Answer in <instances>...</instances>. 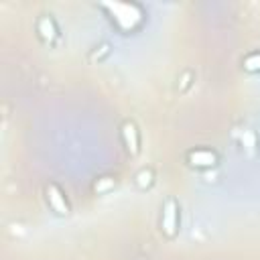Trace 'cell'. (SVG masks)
I'll return each mask as SVG.
<instances>
[{
  "instance_id": "6da1fadb",
  "label": "cell",
  "mask_w": 260,
  "mask_h": 260,
  "mask_svg": "<svg viewBox=\"0 0 260 260\" xmlns=\"http://www.w3.org/2000/svg\"><path fill=\"white\" fill-rule=\"evenodd\" d=\"M104 10H108V16L122 32H132L142 24L144 12L134 2H104Z\"/></svg>"
},
{
  "instance_id": "7a4b0ae2",
  "label": "cell",
  "mask_w": 260,
  "mask_h": 260,
  "mask_svg": "<svg viewBox=\"0 0 260 260\" xmlns=\"http://www.w3.org/2000/svg\"><path fill=\"white\" fill-rule=\"evenodd\" d=\"M160 230L167 238H175L179 230V207L175 199H167L162 205V217H160Z\"/></svg>"
},
{
  "instance_id": "3957f363",
  "label": "cell",
  "mask_w": 260,
  "mask_h": 260,
  "mask_svg": "<svg viewBox=\"0 0 260 260\" xmlns=\"http://www.w3.org/2000/svg\"><path fill=\"white\" fill-rule=\"evenodd\" d=\"M47 201H49V207L55 213H59V215H67L69 213V205H67V199L63 195V191L53 183L47 187Z\"/></svg>"
},
{
  "instance_id": "277c9868",
  "label": "cell",
  "mask_w": 260,
  "mask_h": 260,
  "mask_svg": "<svg viewBox=\"0 0 260 260\" xmlns=\"http://www.w3.org/2000/svg\"><path fill=\"white\" fill-rule=\"evenodd\" d=\"M122 140H124L126 150L132 156H136L138 150H140V136H138V130H136L134 122H124L122 124Z\"/></svg>"
},
{
  "instance_id": "5b68a950",
  "label": "cell",
  "mask_w": 260,
  "mask_h": 260,
  "mask_svg": "<svg viewBox=\"0 0 260 260\" xmlns=\"http://www.w3.org/2000/svg\"><path fill=\"white\" fill-rule=\"evenodd\" d=\"M187 160L191 167L207 169V167H213L217 162V154L213 150H207V148H197V150H191L187 154Z\"/></svg>"
},
{
  "instance_id": "8992f818",
  "label": "cell",
  "mask_w": 260,
  "mask_h": 260,
  "mask_svg": "<svg viewBox=\"0 0 260 260\" xmlns=\"http://www.w3.org/2000/svg\"><path fill=\"white\" fill-rule=\"evenodd\" d=\"M37 32L45 43H53L57 39V26L51 16H41L37 20Z\"/></svg>"
},
{
  "instance_id": "52a82bcc",
  "label": "cell",
  "mask_w": 260,
  "mask_h": 260,
  "mask_svg": "<svg viewBox=\"0 0 260 260\" xmlns=\"http://www.w3.org/2000/svg\"><path fill=\"white\" fill-rule=\"evenodd\" d=\"M246 71H260V53H252L242 61Z\"/></svg>"
},
{
  "instance_id": "ba28073f",
  "label": "cell",
  "mask_w": 260,
  "mask_h": 260,
  "mask_svg": "<svg viewBox=\"0 0 260 260\" xmlns=\"http://www.w3.org/2000/svg\"><path fill=\"white\" fill-rule=\"evenodd\" d=\"M242 144L252 152V150H254V146H256V136H254V132L244 130V134H242Z\"/></svg>"
},
{
  "instance_id": "9c48e42d",
  "label": "cell",
  "mask_w": 260,
  "mask_h": 260,
  "mask_svg": "<svg viewBox=\"0 0 260 260\" xmlns=\"http://www.w3.org/2000/svg\"><path fill=\"white\" fill-rule=\"evenodd\" d=\"M136 179H138V181H136V183H138V187H140V189H144V187H148V185L152 183V173H150V171H140Z\"/></svg>"
},
{
  "instance_id": "30bf717a",
  "label": "cell",
  "mask_w": 260,
  "mask_h": 260,
  "mask_svg": "<svg viewBox=\"0 0 260 260\" xmlns=\"http://www.w3.org/2000/svg\"><path fill=\"white\" fill-rule=\"evenodd\" d=\"M100 183H102V185H95V191H98V193H104L106 189L114 187V179H110V177H102Z\"/></svg>"
}]
</instances>
